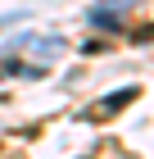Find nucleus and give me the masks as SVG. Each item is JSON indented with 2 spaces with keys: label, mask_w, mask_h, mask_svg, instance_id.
I'll return each instance as SVG.
<instances>
[{
  "label": "nucleus",
  "mask_w": 154,
  "mask_h": 159,
  "mask_svg": "<svg viewBox=\"0 0 154 159\" xmlns=\"http://www.w3.org/2000/svg\"><path fill=\"white\" fill-rule=\"evenodd\" d=\"M136 96H141L136 86H122V91H109L104 100H95V105H91V109L82 114V118H91V123H104L109 114H118V109H127V105H131V100H136Z\"/></svg>",
  "instance_id": "1"
},
{
  "label": "nucleus",
  "mask_w": 154,
  "mask_h": 159,
  "mask_svg": "<svg viewBox=\"0 0 154 159\" xmlns=\"http://www.w3.org/2000/svg\"><path fill=\"white\" fill-rule=\"evenodd\" d=\"M131 41H154V23H145V27H136V32H131Z\"/></svg>",
  "instance_id": "2"
}]
</instances>
